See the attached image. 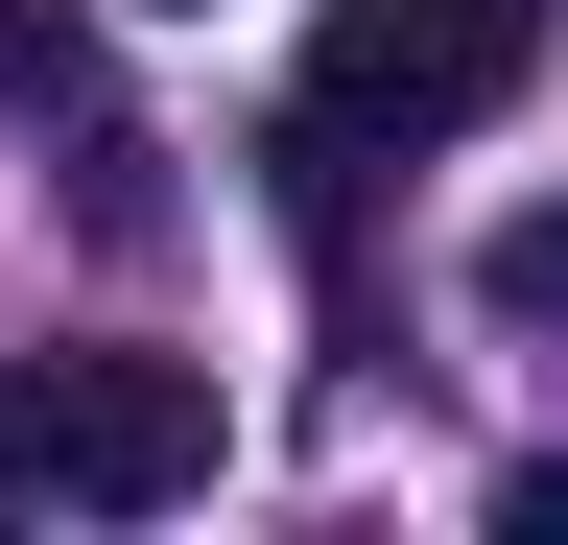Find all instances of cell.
<instances>
[{
  "label": "cell",
  "mask_w": 568,
  "mask_h": 545,
  "mask_svg": "<svg viewBox=\"0 0 568 545\" xmlns=\"http://www.w3.org/2000/svg\"><path fill=\"white\" fill-rule=\"evenodd\" d=\"M545 72V0H332L308 72H284V190H355L403 143H474Z\"/></svg>",
  "instance_id": "obj_1"
},
{
  "label": "cell",
  "mask_w": 568,
  "mask_h": 545,
  "mask_svg": "<svg viewBox=\"0 0 568 545\" xmlns=\"http://www.w3.org/2000/svg\"><path fill=\"white\" fill-rule=\"evenodd\" d=\"M24 403H48V498L71 522H166V498H213V356H24Z\"/></svg>",
  "instance_id": "obj_2"
},
{
  "label": "cell",
  "mask_w": 568,
  "mask_h": 545,
  "mask_svg": "<svg viewBox=\"0 0 568 545\" xmlns=\"http://www.w3.org/2000/svg\"><path fill=\"white\" fill-rule=\"evenodd\" d=\"M95 48H71V0H0V95H71Z\"/></svg>",
  "instance_id": "obj_3"
},
{
  "label": "cell",
  "mask_w": 568,
  "mask_h": 545,
  "mask_svg": "<svg viewBox=\"0 0 568 545\" xmlns=\"http://www.w3.org/2000/svg\"><path fill=\"white\" fill-rule=\"evenodd\" d=\"M497 309H568V214H497V261H474Z\"/></svg>",
  "instance_id": "obj_4"
},
{
  "label": "cell",
  "mask_w": 568,
  "mask_h": 545,
  "mask_svg": "<svg viewBox=\"0 0 568 545\" xmlns=\"http://www.w3.org/2000/svg\"><path fill=\"white\" fill-rule=\"evenodd\" d=\"M497 522H521V545H568V451H521V474H497Z\"/></svg>",
  "instance_id": "obj_5"
}]
</instances>
